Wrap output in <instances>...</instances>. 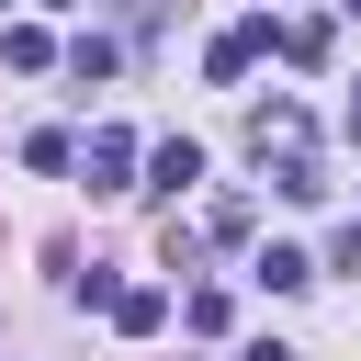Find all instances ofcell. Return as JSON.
<instances>
[{"label":"cell","instance_id":"2","mask_svg":"<svg viewBox=\"0 0 361 361\" xmlns=\"http://www.w3.org/2000/svg\"><path fill=\"white\" fill-rule=\"evenodd\" d=\"M90 192H135V135H90Z\"/></svg>","mask_w":361,"mask_h":361},{"label":"cell","instance_id":"10","mask_svg":"<svg viewBox=\"0 0 361 361\" xmlns=\"http://www.w3.org/2000/svg\"><path fill=\"white\" fill-rule=\"evenodd\" d=\"M350 135H361V90H350Z\"/></svg>","mask_w":361,"mask_h":361},{"label":"cell","instance_id":"4","mask_svg":"<svg viewBox=\"0 0 361 361\" xmlns=\"http://www.w3.org/2000/svg\"><path fill=\"white\" fill-rule=\"evenodd\" d=\"M147 180H158V192H180V180H203V147H192V135H169V147L147 158Z\"/></svg>","mask_w":361,"mask_h":361},{"label":"cell","instance_id":"7","mask_svg":"<svg viewBox=\"0 0 361 361\" xmlns=\"http://www.w3.org/2000/svg\"><path fill=\"white\" fill-rule=\"evenodd\" d=\"M68 68H79V79H113V68H124V45H113V34H79V45H68Z\"/></svg>","mask_w":361,"mask_h":361},{"label":"cell","instance_id":"8","mask_svg":"<svg viewBox=\"0 0 361 361\" xmlns=\"http://www.w3.org/2000/svg\"><path fill=\"white\" fill-rule=\"evenodd\" d=\"M327 271H361V226H338V248H327Z\"/></svg>","mask_w":361,"mask_h":361},{"label":"cell","instance_id":"3","mask_svg":"<svg viewBox=\"0 0 361 361\" xmlns=\"http://www.w3.org/2000/svg\"><path fill=\"white\" fill-rule=\"evenodd\" d=\"M113 327H124V338H158V327H169V293H158V282L113 293Z\"/></svg>","mask_w":361,"mask_h":361},{"label":"cell","instance_id":"6","mask_svg":"<svg viewBox=\"0 0 361 361\" xmlns=\"http://www.w3.org/2000/svg\"><path fill=\"white\" fill-rule=\"evenodd\" d=\"M0 56H11V68H56V34H34V23H11V34H0Z\"/></svg>","mask_w":361,"mask_h":361},{"label":"cell","instance_id":"1","mask_svg":"<svg viewBox=\"0 0 361 361\" xmlns=\"http://www.w3.org/2000/svg\"><path fill=\"white\" fill-rule=\"evenodd\" d=\"M271 45H282V34H271V11H248V23H226V34L203 45V79H248Z\"/></svg>","mask_w":361,"mask_h":361},{"label":"cell","instance_id":"9","mask_svg":"<svg viewBox=\"0 0 361 361\" xmlns=\"http://www.w3.org/2000/svg\"><path fill=\"white\" fill-rule=\"evenodd\" d=\"M237 361H293V350H282V338H259V350H237Z\"/></svg>","mask_w":361,"mask_h":361},{"label":"cell","instance_id":"11","mask_svg":"<svg viewBox=\"0 0 361 361\" xmlns=\"http://www.w3.org/2000/svg\"><path fill=\"white\" fill-rule=\"evenodd\" d=\"M350 11H361V0H350Z\"/></svg>","mask_w":361,"mask_h":361},{"label":"cell","instance_id":"5","mask_svg":"<svg viewBox=\"0 0 361 361\" xmlns=\"http://www.w3.org/2000/svg\"><path fill=\"white\" fill-rule=\"evenodd\" d=\"M259 282H271V293H305L316 259H305V248H259Z\"/></svg>","mask_w":361,"mask_h":361}]
</instances>
